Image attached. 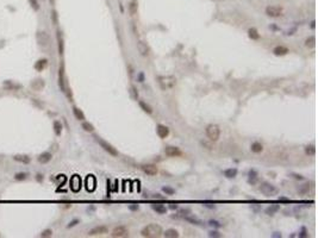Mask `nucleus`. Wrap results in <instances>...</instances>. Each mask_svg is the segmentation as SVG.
I'll use <instances>...</instances> for the list:
<instances>
[{
  "instance_id": "nucleus-1",
  "label": "nucleus",
  "mask_w": 318,
  "mask_h": 238,
  "mask_svg": "<svg viewBox=\"0 0 318 238\" xmlns=\"http://www.w3.org/2000/svg\"><path fill=\"white\" fill-rule=\"evenodd\" d=\"M141 235L142 237H147V238H157L162 236V228L157 224H149L142 229Z\"/></svg>"
},
{
  "instance_id": "nucleus-2",
  "label": "nucleus",
  "mask_w": 318,
  "mask_h": 238,
  "mask_svg": "<svg viewBox=\"0 0 318 238\" xmlns=\"http://www.w3.org/2000/svg\"><path fill=\"white\" fill-rule=\"evenodd\" d=\"M159 83L162 90H170L176 85V78L173 75H162L159 76Z\"/></svg>"
},
{
  "instance_id": "nucleus-3",
  "label": "nucleus",
  "mask_w": 318,
  "mask_h": 238,
  "mask_svg": "<svg viewBox=\"0 0 318 238\" xmlns=\"http://www.w3.org/2000/svg\"><path fill=\"white\" fill-rule=\"evenodd\" d=\"M221 135V130L216 124H210L206 128V136L211 142H217Z\"/></svg>"
},
{
  "instance_id": "nucleus-4",
  "label": "nucleus",
  "mask_w": 318,
  "mask_h": 238,
  "mask_svg": "<svg viewBox=\"0 0 318 238\" xmlns=\"http://www.w3.org/2000/svg\"><path fill=\"white\" fill-rule=\"evenodd\" d=\"M260 192L262 194H264L266 196H271V195H274L278 193V188L269 182H262L260 185Z\"/></svg>"
},
{
  "instance_id": "nucleus-5",
  "label": "nucleus",
  "mask_w": 318,
  "mask_h": 238,
  "mask_svg": "<svg viewBox=\"0 0 318 238\" xmlns=\"http://www.w3.org/2000/svg\"><path fill=\"white\" fill-rule=\"evenodd\" d=\"M97 142H98V143L100 144V146L103 148L106 153H109L110 155H112V156H118V151L116 150V148H113V146H112L110 143H107L106 141L101 139V138H99V137H98V138H97Z\"/></svg>"
},
{
  "instance_id": "nucleus-6",
  "label": "nucleus",
  "mask_w": 318,
  "mask_h": 238,
  "mask_svg": "<svg viewBox=\"0 0 318 238\" xmlns=\"http://www.w3.org/2000/svg\"><path fill=\"white\" fill-rule=\"evenodd\" d=\"M58 86L63 93H67V87H66V76H65V65H61L58 69Z\"/></svg>"
},
{
  "instance_id": "nucleus-7",
  "label": "nucleus",
  "mask_w": 318,
  "mask_h": 238,
  "mask_svg": "<svg viewBox=\"0 0 318 238\" xmlns=\"http://www.w3.org/2000/svg\"><path fill=\"white\" fill-rule=\"evenodd\" d=\"M36 37H37V42H38V44H40V46H42V48L49 46V44H50V37H49L48 33H45L43 31H40V32H37Z\"/></svg>"
},
{
  "instance_id": "nucleus-8",
  "label": "nucleus",
  "mask_w": 318,
  "mask_h": 238,
  "mask_svg": "<svg viewBox=\"0 0 318 238\" xmlns=\"http://www.w3.org/2000/svg\"><path fill=\"white\" fill-rule=\"evenodd\" d=\"M266 15L269 17H273V18L280 17L283 15V8L279 6H268V7H266Z\"/></svg>"
},
{
  "instance_id": "nucleus-9",
  "label": "nucleus",
  "mask_w": 318,
  "mask_h": 238,
  "mask_svg": "<svg viewBox=\"0 0 318 238\" xmlns=\"http://www.w3.org/2000/svg\"><path fill=\"white\" fill-rule=\"evenodd\" d=\"M112 237L114 238H122V237H128L129 236V230L126 229L125 226H117V228H114L112 233H111Z\"/></svg>"
},
{
  "instance_id": "nucleus-10",
  "label": "nucleus",
  "mask_w": 318,
  "mask_h": 238,
  "mask_svg": "<svg viewBox=\"0 0 318 238\" xmlns=\"http://www.w3.org/2000/svg\"><path fill=\"white\" fill-rule=\"evenodd\" d=\"M69 183H70V188L73 192H79L81 188V178L79 175H73Z\"/></svg>"
},
{
  "instance_id": "nucleus-11",
  "label": "nucleus",
  "mask_w": 318,
  "mask_h": 238,
  "mask_svg": "<svg viewBox=\"0 0 318 238\" xmlns=\"http://www.w3.org/2000/svg\"><path fill=\"white\" fill-rule=\"evenodd\" d=\"M141 169L147 174V175H150V176H154L159 173V169L155 164H151V163H147V164H143L141 166Z\"/></svg>"
},
{
  "instance_id": "nucleus-12",
  "label": "nucleus",
  "mask_w": 318,
  "mask_h": 238,
  "mask_svg": "<svg viewBox=\"0 0 318 238\" xmlns=\"http://www.w3.org/2000/svg\"><path fill=\"white\" fill-rule=\"evenodd\" d=\"M164 154L169 157H177V156H181L182 155V151L177 148V146H166L164 149Z\"/></svg>"
},
{
  "instance_id": "nucleus-13",
  "label": "nucleus",
  "mask_w": 318,
  "mask_h": 238,
  "mask_svg": "<svg viewBox=\"0 0 318 238\" xmlns=\"http://www.w3.org/2000/svg\"><path fill=\"white\" fill-rule=\"evenodd\" d=\"M107 232H109V229L106 226H104V225H100V226H95L92 230H90L88 236H98V235H104Z\"/></svg>"
},
{
  "instance_id": "nucleus-14",
  "label": "nucleus",
  "mask_w": 318,
  "mask_h": 238,
  "mask_svg": "<svg viewBox=\"0 0 318 238\" xmlns=\"http://www.w3.org/2000/svg\"><path fill=\"white\" fill-rule=\"evenodd\" d=\"M184 218H185V220H187L188 223L193 224V225H198V226H202V225H204V221H202L200 218L196 217L194 214H189V216L187 214V216H185Z\"/></svg>"
},
{
  "instance_id": "nucleus-15",
  "label": "nucleus",
  "mask_w": 318,
  "mask_h": 238,
  "mask_svg": "<svg viewBox=\"0 0 318 238\" xmlns=\"http://www.w3.org/2000/svg\"><path fill=\"white\" fill-rule=\"evenodd\" d=\"M95 186H97V181H95V178L93 175H88L87 179H86V188L87 191H94L95 189Z\"/></svg>"
},
{
  "instance_id": "nucleus-16",
  "label": "nucleus",
  "mask_w": 318,
  "mask_h": 238,
  "mask_svg": "<svg viewBox=\"0 0 318 238\" xmlns=\"http://www.w3.org/2000/svg\"><path fill=\"white\" fill-rule=\"evenodd\" d=\"M156 132H157V136L160 137V138H166V137H168L169 135V129L167 126H164V125H157V128H156Z\"/></svg>"
},
{
  "instance_id": "nucleus-17",
  "label": "nucleus",
  "mask_w": 318,
  "mask_h": 238,
  "mask_svg": "<svg viewBox=\"0 0 318 238\" xmlns=\"http://www.w3.org/2000/svg\"><path fill=\"white\" fill-rule=\"evenodd\" d=\"M288 53H289L288 48H286V46H284V45H278V46H275V48L273 49V54H274L275 56H285V55H287Z\"/></svg>"
},
{
  "instance_id": "nucleus-18",
  "label": "nucleus",
  "mask_w": 318,
  "mask_h": 238,
  "mask_svg": "<svg viewBox=\"0 0 318 238\" xmlns=\"http://www.w3.org/2000/svg\"><path fill=\"white\" fill-rule=\"evenodd\" d=\"M44 86H45V83H44V80H42V79H36L31 82V88L33 91H42L44 88Z\"/></svg>"
},
{
  "instance_id": "nucleus-19",
  "label": "nucleus",
  "mask_w": 318,
  "mask_h": 238,
  "mask_svg": "<svg viewBox=\"0 0 318 238\" xmlns=\"http://www.w3.org/2000/svg\"><path fill=\"white\" fill-rule=\"evenodd\" d=\"M51 158H53L51 154H50V153H48V151H45V153H42V154H41L40 156L37 157L38 162H40V163H42V164H45V163H48V162H50V161H51Z\"/></svg>"
},
{
  "instance_id": "nucleus-20",
  "label": "nucleus",
  "mask_w": 318,
  "mask_h": 238,
  "mask_svg": "<svg viewBox=\"0 0 318 238\" xmlns=\"http://www.w3.org/2000/svg\"><path fill=\"white\" fill-rule=\"evenodd\" d=\"M56 37H57V48H58V54L60 55H63V51H65V43H63V37H62V33L61 31H57L56 32Z\"/></svg>"
},
{
  "instance_id": "nucleus-21",
  "label": "nucleus",
  "mask_w": 318,
  "mask_h": 238,
  "mask_svg": "<svg viewBox=\"0 0 318 238\" xmlns=\"http://www.w3.org/2000/svg\"><path fill=\"white\" fill-rule=\"evenodd\" d=\"M137 49H138L139 54H141L142 56H147V55L149 54V48H148V45H147L144 42H142V41H139V42L137 43Z\"/></svg>"
},
{
  "instance_id": "nucleus-22",
  "label": "nucleus",
  "mask_w": 318,
  "mask_h": 238,
  "mask_svg": "<svg viewBox=\"0 0 318 238\" xmlns=\"http://www.w3.org/2000/svg\"><path fill=\"white\" fill-rule=\"evenodd\" d=\"M20 85H18V83H15V82H12V81H5L4 82V88L6 90V91H17V90H19L20 88Z\"/></svg>"
},
{
  "instance_id": "nucleus-23",
  "label": "nucleus",
  "mask_w": 318,
  "mask_h": 238,
  "mask_svg": "<svg viewBox=\"0 0 318 238\" xmlns=\"http://www.w3.org/2000/svg\"><path fill=\"white\" fill-rule=\"evenodd\" d=\"M47 66H48V60L47 58H41L35 63V69L37 71H42L43 69H45Z\"/></svg>"
},
{
  "instance_id": "nucleus-24",
  "label": "nucleus",
  "mask_w": 318,
  "mask_h": 238,
  "mask_svg": "<svg viewBox=\"0 0 318 238\" xmlns=\"http://www.w3.org/2000/svg\"><path fill=\"white\" fill-rule=\"evenodd\" d=\"M279 210H280V205H271L264 210V212L267 216H274Z\"/></svg>"
},
{
  "instance_id": "nucleus-25",
  "label": "nucleus",
  "mask_w": 318,
  "mask_h": 238,
  "mask_svg": "<svg viewBox=\"0 0 318 238\" xmlns=\"http://www.w3.org/2000/svg\"><path fill=\"white\" fill-rule=\"evenodd\" d=\"M13 160L17 162H20V163H24V164L30 163V161H31V158L28 155H16V156H13Z\"/></svg>"
},
{
  "instance_id": "nucleus-26",
  "label": "nucleus",
  "mask_w": 318,
  "mask_h": 238,
  "mask_svg": "<svg viewBox=\"0 0 318 238\" xmlns=\"http://www.w3.org/2000/svg\"><path fill=\"white\" fill-rule=\"evenodd\" d=\"M73 114L74 117L78 119V120H85L86 117H85V113L79 108V107H73Z\"/></svg>"
},
{
  "instance_id": "nucleus-27",
  "label": "nucleus",
  "mask_w": 318,
  "mask_h": 238,
  "mask_svg": "<svg viewBox=\"0 0 318 238\" xmlns=\"http://www.w3.org/2000/svg\"><path fill=\"white\" fill-rule=\"evenodd\" d=\"M162 235L167 238H177L179 237V232H177L175 229H168L164 232H162Z\"/></svg>"
},
{
  "instance_id": "nucleus-28",
  "label": "nucleus",
  "mask_w": 318,
  "mask_h": 238,
  "mask_svg": "<svg viewBox=\"0 0 318 238\" xmlns=\"http://www.w3.org/2000/svg\"><path fill=\"white\" fill-rule=\"evenodd\" d=\"M237 169L236 168H229L224 170V176H226L228 179H234L237 176Z\"/></svg>"
},
{
  "instance_id": "nucleus-29",
  "label": "nucleus",
  "mask_w": 318,
  "mask_h": 238,
  "mask_svg": "<svg viewBox=\"0 0 318 238\" xmlns=\"http://www.w3.org/2000/svg\"><path fill=\"white\" fill-rule=\"evenodd\" d=\"M248 36H249L250 40H254V41H256V40L260 38V33L255 28H251V29L248 30Z\"/></svg>"
},
{
  "instance_id": "nucleus-30",
  "label": "nucleus",
  "mask_w": 318,
  "mask_h": 238,
  "mask_svg": "<svg viewBox=\"0 0 318 238\" xmlns=\"http://www.w3.org/2000/svg\"><path fill=\"white\" fill-rule=\"evenodd\" d=\"M138 104H139V107H141L144 112H147L148 114H151V113H152V108H151V106L148 105L145 101H143V100H139Z\"/></svg>"
},
{
  "instance_id": "nucleus-31",
  "label": "nucleus",
  "mask_w": 318,
  "mask_h": 238,
  "mask_svg": "<svg viewBox=\"0 0 318 238\" xmlns=\"http://www.w3.org/2000/svg\"><path fill=\"white\" fill-rule=\"evenodd\" d=\"M250 149H251V151H253V153L259 154V153H261L262 150H263V146H262V144H261V143H259V142H254V143L251 144Z\"/></svg>"
},
{
  "instance_id": "nucleus-32",
  "label": "nucleus",
  "mask_w": 318,
  "mask_h": 238,
  "mask_svg": "<svg viewBox=\"0 0 318 238\" xmlns=\"http://www.w3.org/2000/svg\"><path fill=\"white\" fill-rule=\"evenodd\" d=\"M151 208L154 210L155 212H157L159 214H164V213H167V208L164 207L163 205H151Z\"/></svg>"
},
{
  "instance_id": "nucleus-33",
  "label": "nucleus",
  "mask_w": 318,
  "mask_h": 238,
  "mask_svg": "<svg viewBox=\"0 0 318 238\" xmlns=\"http://www.w3.org/2000/svg\"><path fill=\"white\" fill-rule=\"evenodd\" d=\"M54 132H55L57 136L61 135V132H62V124H61V121H58V120H55V121H54Z\"/></svg>"
},
{
  "instance_id": "nucleus-34",
  "label": "nucleus",
  "mask_w": 318,
  "mask_h": 238,
  "mask_svg": "<svg viewBox=\"0 0 318 238\" xmlns=\"http://www.w3.org/2000/svg\"><path fill=\"white\" fill-rule=\"evenodd\" d=\"M309 191H310V183H309V182L301 185V186L299 187V189H298V192H299L300 194H306V193H309Z\"/></svg>"
},
{
  "instance_id": "nucleus-35",
  "label": "nucleus",
  "mask_w": 318,
  "mask_h": 238,
  "mask_svg": "<svg viewBox=\"0 0 318 238\" xmlns=\"http://www.w3.org/2000/svg\"><path fill=\"white\" fill-rule=\"evenodd\" d=\"M305 45H306L308 48H313L316 45V37L310 36L309 38H306V41H305Z\"/></svg>"
},
{
  "instance_id": "nucleus-36",
  "label": "nucleus",
  "mask_w": 318,
  "mask_h": 238,
  "mask_svg": "<svg viewBox=\"0 0 318 238\" xmlns=\"http://www.w3.org/2000/svg\"><path fill=\"white\" fill-rule=\"evenodd\" d=\"M82 129L86 132H93L94 131V126H93L91 123H88V121H84L82 123Z\"/></svg>"
},
{
  "instance_id": "nucleus-37",
  "label": "nucleus",
  "mask_w": 318,
  "mask_h": 238,
  "mask_svg": "<svg viewBox=\"0 0 318 238\" xmlns=\"http://www.w3.org/2000/svg\"><path fill=\"white\" fill-rule=\"evenodd\" d=\"M129 12H130L131 16H134L136 12H137V1H136V0H132V1L130 3V5H129Z\"/></svg>"
},
{
  "instance_id": "nucleus-38",
  "label": "nucleus",
  "mask_w": 318,
  "mask_h": 238,
  "mask_svg": "<svg viewBox=\"0 0 318 238\" xmlns=\"http://www.w3.org/2000/svg\"><path fill=\"white\" fill-rule=\"evenodd\" d=\"M305 154L310 155V156H313L316 154V146L315 145H306V146H305Z\"/></svg>"
},
{
  "instance_id": "nucleus-39",
  "label": "nucleus",
  "mask_w": 318,
  "mask_h": 238,
  "mask_svg": "<svg viewBox=\"0 0 318 238\" xmlns=\"http://www.w3.org/2000/svg\"><path fill=\"white\" fill-rule=\"evenodd\" d=\"M257 179V173L254 170V169H250L249 170V182H255V180Z\"/></svg>"
},
{
  "instance_id": "nucleus-40",
  "label": "nucleus",
  "mask_w": 318,
  "mask_h": 238,
  "mask_svg": "<svg viewBox=\"0 0 318 238\" xmlns=\"http://www.w3.org/2000/svg\"><path fill=\"white\" fill-rule=\"evenodd\" d=\"M26 178H28V174H26V173H18V174H16V175H15V179H16L17 181L25 180Z\"/></svg>"
},
{
  "instance_id": "nucleus-41",
  "label": "nucleus",
  "mask_w": 318,
  "mask_h": 238,
  "mask_svg": "<svg viewBox=\"0 0 318 238\" xmlns=\"http://www.w3.org/2000/svg\"><path fill=\"white\" fill-rule=\"evenodd\" d=\"M162 191L166 193L167 195H173L174 193H175V189H173V188H170V187H168V186H164L163 188H162Z\"/></svg>"
},
{
  "instance_id": "nucleus-42",
  "label": "nucleus",
  "mask_w": 318,
  "mask_h": 238,
  "mask_svg": "<svg viewBox=\"0 0 318 238\" xmlns=\"http://www.w3.org/2000/svg\"><path fill=\"white\" fill-rule=\"evenodd\" d=\"M29 3H30V5L32 6V8L35 11L40 10V4H38V0H29Z\"/></svg>"
},
{
  "instance_id": "nucleus-43",
  "label": "nucleus",
  "mask_w": 318,
  "mask_h": 238,
  "mask_svg": "<svg viewBox=\"0 0 318 238\" xmlns=\"http://www.w3.org/2000/svg\"><path fill=\"white\" fill-rule=\"evenodd\" d=\"M51 19H53V23L56 25L58 23V17H57V12L55 10L51 11Z\"/></svg>"
},
{
  "instance_id": "nucleus-44",
  "label": "nucleus",
  "mask_w": 318,
  "mask_h": 238,
  "mask_svg": "<svg viewBox=\"0 0 318 238\" xmlns=\"http://www.w3.org/2000/svg\"><path fill=\"white\" fill-rule=\"evenodd\" d=\"M51 235H53V231L50 229H47L41 233V237H51Z\"/></svg>"
},
{
  "instance_id": "nucleus-45",
  "label": "nucleus",
  "mask_w": 318,
  "mask_h": 238,
  "mask_svg": "<svg viewBox=\"0 0 318 238\" xmlns=\"http://www.w3.org/2000/svg\"><path fill=\"white\" fill-rule=\"evenodd\" d=\"M209 237H214V238H219V237H222V235L218 232V231H214V230H212V231H210L209 232Z\"/></svg>"
},
{
  "instance_id": "nucleus-46",
  "label": "nucleus",
  "mask_w": 318,
  "mask_h": 238,
  "mask_svg": "<svg viewBox=\"0 0 318 238\" xmlns=\"http://www.w3.org/2000/svg\"><path fill=\"white\" fill-rule=\"evenodd\" d=\"M209 224L211 225V226H214V228H221L222 226V224L219 221H217V220H210Z\"/></svg>"
},
{
  "instance_id": "nucleus-47",
  "label": "nucleus",
  "mask_w": 318,
  "mask_h": 238,
  "mask_svg": "<svg viewBox=\"0 0 318 238\" xmlns=\"http://www.w3.org/2000/svg\"><path fill=\"white\" fill-rule=\"evenodd\" d=\"M308 236H309V235H308V232H306V229L303 228V229H301V232L299 233V237L304 238V237H308Z\"/></svg>"
},
{
  "instance_id": "nucleus-48",
  "label": "nucleus",
  "mask_w": 318,
  "mask_h": 238,
  "mask_svg": "<svg viewBox=\"0 0 318 238\" xmlns=\"http://www.w3.org/2000/svg\"><path fill=\"white\" fill-rule=\"evenodd\" d=\"M78 223H79V220H78V219H75V220L70 221V223H69V225H68V228H73V226H75V225L78 224Z\"/></svg>"
},
{
  "instance_id": "nucleus-49",
  "label": "nucleus",
  "mask_w": 318,
  "mask_h": 238,
  "mask_svg": "<svg viewBox=\"0 0 318 238\" xmlns=\"http://www.w3.org/2000/svg\"><path fill=\"white\" fill-rule=\"evenodd\" d=\"M138 81H139V82H143V81H144V75H143V73H139V74H138Z\"/></svg>"
},
{
  "instance_id": "nucleus-50",
  "label": "nucleus",
  "mask_w": 318,
  "mask_h": 238,
  "mask_svg": "<svg viewBox=\"0 0 318 238\" xmlns=\"http://www.w3.org/2000/svg\"><path fill=\"white\" fill-rule=\"evenodd\" d=\"M129 208H130L131 211H137V210L139 208V206H138V205H130Z\"/></svg>"
},
{
  "instance_id": "nucleus-51",
  "label": "nucleus",
  "mask_w": 318,
  "mask_h": 238,
  "mask_svg": "<svg viewBox=\"0 0 318 238\" xmlns=\"http://www.w3.org/2000/svg\"><path fill=\"white\" fill-rule=\"evenodd\" d=\"M131 92L134 93V95H135V98H137L138 96V92L135 90V87H131Z\"/></svg>"
},
{
  "instance_id": "nucleus-52",
  "label": "nucleus",
  "mask_w": 318,
  "mask_h": 238,
  "mask_svg": "<svg viewBox=\"0 0 318 238\" xmlns=\"http://www.w3.org/2000/svg\"><path fill=\"white\" fill-rule=\"evenodd\" d=\"M293 176H294L296 179H298V180H303V179H304V178L301 176V175H297V174H294V175H293Z\"/></svg>"
},
{
  "instance_id": "nucleus-53",
  "label": "nucleus",
  "mask_w": 318,
  "mask_h": 238,
  "mask_svg": "<svg viewBox=\"0 0 318 238\" xmlns=\"http://www.w3.org/2000/svg\"><path fill=\"white\" fill-rule=\"evenodd\" d=\"M279 200H280V201H289V199H287V198H279Z\"/></svg>"
},
{
  "instance_id": "nucleus-54",
  "label": "nucleus",
  "mask_w": 318,
  "mask_h": 238,
  "mask_svg": "<svg viewBox=\"0 0 318 238\" xmlns=\"http://www.w3.org/2000/svg\"><path fill=\"white\" fill-rule=\"evenodd\" d=\"M169 207H170L172 210H176V208H177V205H170Z\"/></svg>"
},
{
  "instance_id": "nucleus-55",
  "label": "nucleus",
  "mask_w": 318,
  "mask_h": 238,
  "mask_svg": "<svg viewBox=\"0 0 318 238\" xmlns=\"http://www.w3.org/2000/svg\"><path fill=\"white\" fill-rule=\"evenodd\" d=\"M279 236H281V235H278V232H274V237H279Z\"/></svg>"
},
{
  "instance_id": "nucleus-56",
  "label": "nucleus",
  "mask_w": 318,
  "mask_h": 238,
  "mask_svg": "<svg viewBox=\"0 0 318 238\" xmlns=\"http://www.w3.org/2000/svg\"><path fill=\"white\" fill-rule=\"evenodd\" d=\"M311 28H312V29H315V22H312V24H311Z\"/></svg>"
},
{
  "instance_id": "nucleus-57",
  "label": "nucleus",
  "mask_w": 318,
  "mask_h": 238,
  "mask_svg": "<svg viewBox=\"0 0 318 238\" xmlns=\"http://www.w3.org/2000/svg\"><path fill=\"white\" fill-rule=\"evenodd\" d=\"M50 3H51V4H54V0H50Z\"/></svg>"
}]
</instances>
